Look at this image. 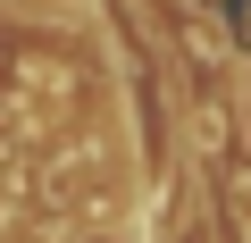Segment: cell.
<instances>
[{"instance_id": "1", "label": "cell", "mask_w": 251, "mask_h": 243, "mask_svg": "<svg viewBox=\"0 0 251 243\" xmlns=\"http://www.w3.org/2000/svg\"><path fill=\"white\" fill-rule=\"evenodd\" d=\"M75 243H143L134 226H92V235H75Z\"/></svg>"}]
</instances>
